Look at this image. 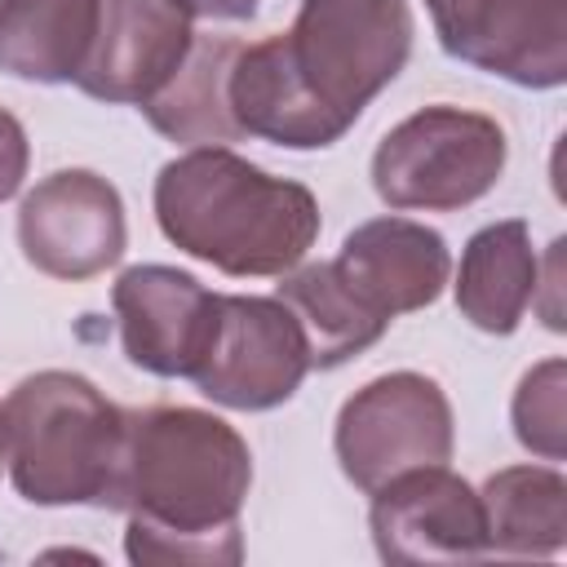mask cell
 <instances>
[{
    "label": "cell",
    "instance_id": "6da1fadb",
    "mask_svg": "<svg viewBox=\"0 0 567 567\" xmlns=\"http://www.w3.org/2000/svg\"><path fill=\"white\" fill-rule=\"evenodd\" d=\"M248 487L252 452L217 412L182 403L124 412V456L111 509L128 514V563L235 567L244 558L239 514Z\"/></svg>",
    "mask_w": 567,
    "mask_h": 567
},
{
    "label": "cell",
    "instance_id": "7a4b0ae2",
    "mask_svg": "<svg viewBox=\"0 0 567 567\" xmlns=\"http://www.w3.org/2000/svg\"><path fill=\"white\" fill-rule=\"evenodd\" d=\"M155 221L173 248L235 279H270L306 261L319 239V199L226 146L168 159L151 190Z\"/></svg>",
    "mask_w": 567,
    "mask_h": 567
},
{
    "label": "cell",
    "instance_id": "3957f363",
    "mask_svg": "<svg viewBox=\"0 0 567 567\" xmlns=\"http://www.w3.org/2000/svg\"><path fill=\"white\" fill-rule=\"evenodd\" d=\"M0 412L4 465L22 501L44 509H111L124 456V408H115L89 377L44 368L22 377Z\"/></svg>",
    "mask_w": 567,
    "mask_h": 567
},
{
    "label": "cell",
    "instance_id": "277c9868",
    "mask_svg": "<svg viewBox=\"0 0 567 567\" xmlns=\"http://www.w3.org/2000/svg\"><path fill=\"white\" fill-rule=\"evenodd\" d=\"M279 49L306 93L354 128L412 53V9L408 0H301Z\"/></svg>",
    "mask_w": 567,
    "mask_h": 567
},
{
    "label": "cell",
    "instance_id": "5b68a950",
    "mask_svg": "<svg viewBox=\"0 0 567 567\" xmlns=\"http://www.w3.org/2000/svg\"><path fill=\"white\" fill-rule=\"evenodd\" d=\"M509 159L505 128L452 102L399 120L372 151V190L394 213H456L483 199Z\"/></svg>",
    "mask_w": 567,
    "mask_h": 567
},
{
    "label": "cell",
    "instance_id": "8992f818",
    "mask_svg": "<svg viewBox=\"0 0 567 567\" xmlns=\"http://www.w3.org/2000/svg\"><path fill=\"white\" fill-rule=\"evenodd\" d=\"M452 447L456 421L443 385L408 368L359 385L332 430L337 465L359 492H377L385 478L416 465H447Z\"/></svg>",
    "mask_w": 567,
    "mask_h": 567
},
{
    "label": "cell",
    "instance_id": "52a82bcc",
    "mask_svg": "<svg viewBox=\"0 0 567 567\" xmlns=\"http://www.w3.org/2000/svg\"><path fill=\"white\" fill-rule=\"evenodd\" d=\"M310 372V341L297 315L279 297H217V323L199 368L195 390L235 412H270L288 403Z\"/></svg>",
    "mask_w": 567,
    "mask_h": 567
},
{
    "label": "cell",
    "instance_id": "ba28073f",
    "mask_svg": "<svg viewBox=\"0 0 567 567\" xmlns=\"http://www.w3.org/2000/svg\"><path fill=\"white\" fill-rule=\"evenodd\" d=\"M124 244V199L93 168H58L40 177L18 208V248L49 279L84 284L115 266Z\"/></svg>",
    "mask_w": 567,
    "mask_h": 567
},
{
    "label": "cell",
    "instance_id": "9c48e42d",
    "mask_svg": "<svg viewBox=\"0 0 567 567\" xmlns=\"http://www.w3.org/2000/svg\"><path fill=\"white\" fill-rule=\"evenodd\" d=\"M372 496L368 527L385 563H474L487 558L483 496L447 465H416L385 478Z\"/></svg>",
    "mask_w": 567,
    "mask_h": 567
},
{
    "label": "cell",
    "instance_id": "30bf717a",
    "mask_svg": "<svg viewBox=\"0 0 567 567\" xmlns=\"http://www.w3.org/2000/svg\"><path fill=\"white\" fill-rule=\"evenodd\" d=\"M447 58L518 89L567 80V0H447L430 9Z\"/></svg>",
    "mask_w": 567,
    "mask_h": 567
},
{
    "label": "cell",
    "instance_id": "8fae6325",
    "mask_svg": "<svg viewBox=\"0 0 567 567\" xmlns=\"http://www.w3.org/2000/svg\"><path fill=\"white\" fill-rule=\"evenodd\" d=\"M217 297L221 292H208L190 270L159 261L128 266L111 288L128 363L151 377L190 381L217 323Z\"/></svg>",
    "mask_w": 567,
    "mask_h": 567
},
{
    "label": "cell",
    "instance_id": "7c38bea8",
    "mask_svg": "<svg viewBox=\"0 0 567 567\" xmlns=\"http://www.w3.org/2000/svg\"><path fill=\"white\" fill-rule=\"evenodd\" d=\"M190 44L195 27L173 0H97V35L75 89L97 102L142 106L177 75Z\"/></svg>",
    "mask_w": 567,
    "mask_h": 567
},
{
    "label": "cell",
    "instance_id": "4fadbf2b",
    "mask_svg": "<svg viewBox=\"0 0 567 567\" xmlns=\"http://www.w3.org/2000/svg\"><path fill=\"white\" fill-rule=\"evenodd\" d=\"M332 270L368 315L390 323L394 315L439 301L452 279V252L447 239L425 221L372 217L346 235Z\"/></svg>",
    "mask_w": 567,
    "mask_h": 567
},
{
    "label": "cell",
    "instance_id": "5bb4252c",
    "mask_svg": "<svg viewBox=\"0 0 567 567\" xmlns=\"http://www.w3.org/2000/svg\"><path fill=\"white\" fill-rule=\"evenodd\" d=\"M226 102L244 137H261L288 151H323L350 133L292 75V66L284 62L279 35L239 44L226 80Z\"/></svg>",
    "mask_w": 567,
    "mask_h": 567
},
{
    "label": "cell",
    "instance_id": "9a60e30c",
    "mask_svg": "<svg viewBox=\"0 0 567 567\" xmlns=\"http://www.w3.org/2000/svg\"><path fill=\"white\" fill-rule=\"evenodd\" d=\"M540 257L532 248V230L523 217L492 221L470 235L456 270V310L492 337H509L536 292Z\"/></svg>",
    "mask_w": 567,
    "mask_h": 567
},
{
    "label": "cell",
    "instance_id": "2e32d148",
    "mask_svg": "<svg viewBox=\"0 0 567 567\" xmlns=\"http://www.w3.org/2000/svg\"><path fill=\"white\" fill-rule=\"evenodd\" d=\"M97 35V0H0V71L75 84Z\"/></svg>",
    "mask_w": 567,
    "mask_h": 567
},
{
    "label": "cell",
    "instance_id": "e0dca14e",
    "mask_svg": "<svg viewBox=\"0 0 567 567\" xmlns=\"http://www.w3.org/2000/svg\"><path fill=\"white\" fill-rule=\"evenodd\" d=\"M487 554L554 558L567 545V478L549 465H505L483 483Z\"/></svg>",
    "mask_w": 567,
    "mask_h": 567
},
{
    "label": "cell",
    "instance_id": "ac0fdd59",
    "mask_svg": "<svg viewBox=\"0 0 567 567\" xmlns=\"http://www.w3.org/2000/svg\"><path fill=\"white\" fill-rule=\"evenodd\" d=\"M235 53H239V40H230V35H195L177 75L137 111L168 142H182L190 151L239 142L244 133H239L230 102H226V80H230Z\"/></svg>",
    "mask_w": 567,
    "mask_h": 567
},
{
    "label": "cell",
    "instance_id": "d6986e66",
    "mask_svg": "<svg viewBox=\"0 0 567 567\" xmlns=\"http://www.w3.org/2000/svg\"><path fill=\"white\" fill-rule=\"evenodd\" d=\"M275 297L297 315V323L306 328L310 341V368H341L346 359L363 354L368 346L381 341V332L390 328L385 319L368 315L350 288L337 279L332 261H310V266H292L279 275Z\"/></svg>",
    "mask_w": 567,
    "mask_h": 567
},
{
    "label": "cell",
    "instance_id": "ffe728a7",
    "mask_svg": "<svg viewBox=\"0 0 567 567\" xmlns=\"http://www.w3.org/2000/svg\"><path fill=\"white\" fill-rule=\"evenodd\" d=\"M514 439L540 456V461H563L567 452V363L563 359H540L536 368L523 372L514 403H509Z\"/></svg>",
    "mask_w": 567,
    "mask_h": 567
},
{
    "label": "cell",
    "instance_id": "44dd1931",
    "mask_svg": "<svg viewBox=\"0 0 567 567\" xmlns=\"http://www.w3.org/2000/svg\"><path fill=\"white\" fill-rule=\"evenodd\" d=\"M31 164V146H27V128L18 124V115H9L0 106V204L18 195L22 177Z\"/></svg>",
    "mask_w": 567,
    "mask_h": 567
},
{
    "label": "cell",
    "instance_id": "7402d4cb",
    "mask_svg": "<svg viewBox=\"0 0 567 567\" xmlns=\"http://www.w3.org/2000/svg\"><path fill=\"white\" fill-rule=\"evenodd\" d=\"M190 22L195 18H208V22H248L261 0H173Z\"/></svg>",
    "mask_w": 567,
    "mask_h": 567
},
{
    "label": "cell",
    "instance_id": "603a6c76",
    "mask_svg": "<svg viewBox=\"0 0 567 567\" xmlns=\"http://www.w3.org/2000/svg\"><path fill=\"white\" fill-rule=\"evenodd\" d=\"M0 470H4V412H0Z\"/></svg>",
    "mask_w": 567,
    "mask_h": 567
},
{
    "label": "cell",
    "instance_id": "cb8c5ba5",
    "mask_svg": "<svg viewBox=\"0 0 567 567\" xmlns=\"http://www.w3.org/2000/svg\"><path fill=\"white\" fill-rule=\"evenodd\" d=\"M439 4H447V0H425V9H439Z\"/></svg>",
    "mask_w": 567,
    "mask_h": 567
}]
</instances>
